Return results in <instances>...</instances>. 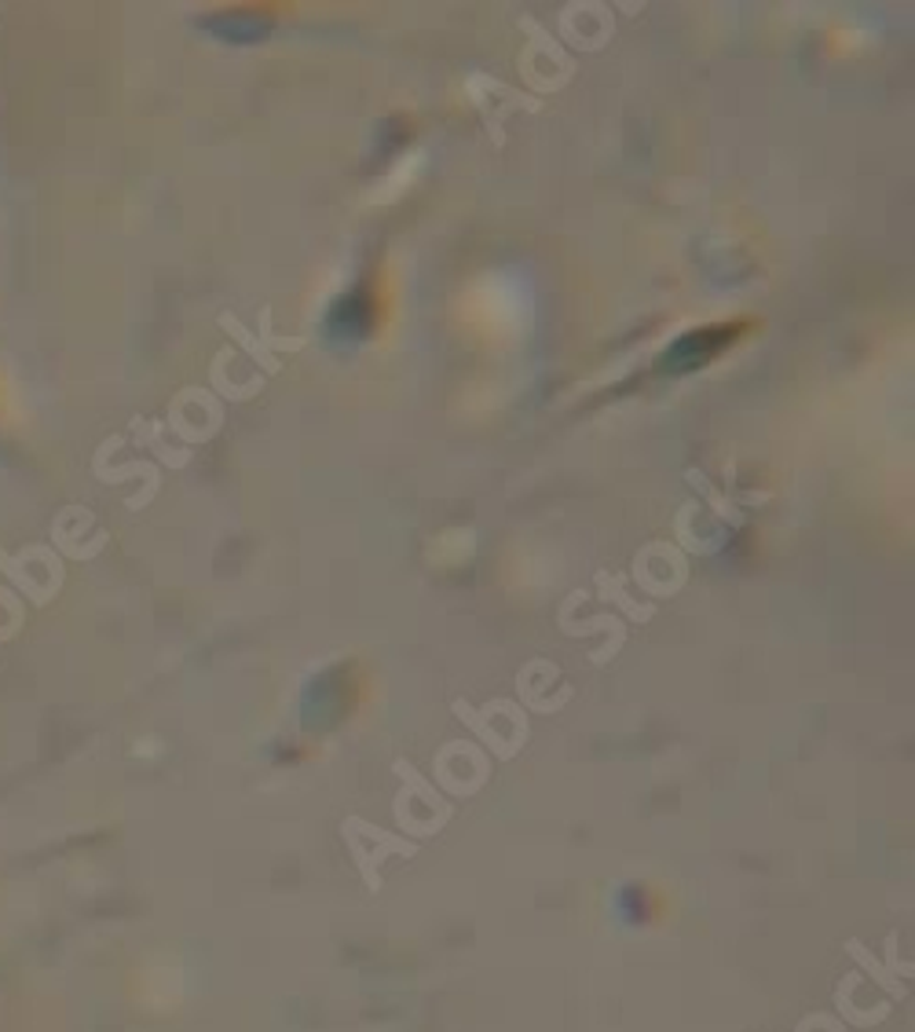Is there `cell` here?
Here are the masks:
<instances>
[{"mask_svg":"<svg viewBox=\"0 0 915 1032\" xmlns=\"http://www.w3.org/2000/svg\"><path fill=\"white\" fill-rule=\"evenodd\" d=\"M846 952H850L853 963H857V967L864 970V974H872V981L890 995V1000H908V985H905L901 978L890 974V970H886L883 963H878V959L868 952V945L857 941V938H850V941H846Z\"/></svg>","mask_w":915,"mask_h":1032,"instance_id":"2","label":"cell"},{"mask_svg":"<svg viewBox=\"0 0 915 1032\" xmlns=\"http://www.w3.org/2000/svg\"><path fill=\"white\" fill-rule=\"evenodd\" d=\"M883 967H886L894 978H901V981L915 974V967H912V963H901V933H897V930H890V933H886V963H883Z\"/></svg>","mask_w":915,"mask_h":1032,"instance_id":"6","label":"cell"},{"mask_svg":"<svg viewBox=\"0 0 915 1032\" xmlns=\"http://www.w3.org/2000/svg\"><path fill=\"white\" fill-rule=\"evenodd\" d=\"M341 835H345L348 854H352V860H356L359 879H363V886H367L370 894L381 890V864L384 860H389V857H414L418 854L414 838L389 835V832H381V827L359 821V817H348L345 827H341Z\"/></svg>","mask_w":915,"mask_h":1032,"instance_id":"1","label":"cell"},{"mask_svg":"<svg viewBox=\"0 0 915 1032\" xmlns=\"http://www.w3.org/2000/svg\"><path fill=\"white\" fill-rule=\"evenodd\" d=\"M395 773H400V780L407 784V791H411V795H418L421 802H425L429 809H436V813H440V809H448V802H443V798L436 795V787L425 784V780H421V776L414 773V765H411V762H403V758H400V762H395Z\"/></svg>","mask_w":915,"mask_h":1032,"instance_id":"5","label":"cell"},{"mask_svg":"<svg viewBox=\"0 0 915 1032\" xmlns=\"http://www.w3.org/2000/svg\"><path fill=\"white\" fill-rule=\"evenodd\" d=\"M454 714H457V718H462V722H465L469 729H473V732H476V736H480V740H484V743H487V747H491V751H495V754H498V758H502V762H505V758H513V754H516V747H510V743H505V740L498 736V732H495V729H491V722H487V718H484V714H480V711H473V706H469L465 700H457V703H454Z\"/></svg>","mask_w":915,"mask_h":1032,"instance_id":"4","label":"cell"},{"mask_svg":"<svg viewBox=\"0 0 915 1032\" xmlns=\"http://www.w3.org/2000/svg\"><path fill=\"white\" fill-rule=\"evenodd\" d=\"M857 981H861L857 974H846V978H842L839 992H835V1007H839L842 1022H850L853 1029H872V1025H878V1022H886L890 1003H878L875 1011H861V1007L853 1003V989H857Z\"/></svg>","mask_w":915,"mask_h":1032,"instance_id":"3","label":"cell"}]
</instances>
